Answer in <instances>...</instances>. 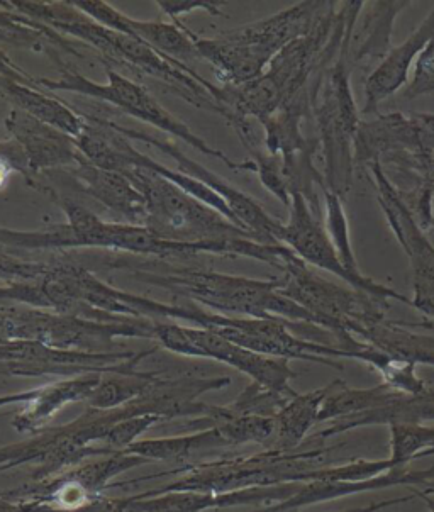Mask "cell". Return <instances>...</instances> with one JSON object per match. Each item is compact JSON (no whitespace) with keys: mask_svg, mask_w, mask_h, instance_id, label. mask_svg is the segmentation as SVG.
I'll return each instance as SVG.
<instances>
[{"mask_svg":"<svg viewBox=\"0 0 434 512\" xmlns=\"http://www.w3.org/2000/svg\"><path fill=\"white\" fill-rule=\"evenodd\" d=\"M334 384L336 380L306 394L297 392L273 418L275 429L272 440L263 446V450L294 451L301 448L302 443L309 438L311 429L318 424L324 399L334 389Z\"/></svg>","mask_w":434,"mask_h":512,"instance_id":"484cf974","label":"cell"},{"mask_svg":"<svg viewBox=\"0 0 434 512\" xmlns=\"http://www.w3.org/2000/svg\"><path fill=\"white\" fill-rule=\"evenodd\" d=\"M412 121L418 129L419 143L424 156L434 155V114L412 112Z\"/></svg>","mask_w":434,"mask_h":512,"instance_id":"8d00e7d4","label":"cell"},{"mask_svg":"<svg viewBox=\"0 0 434 512\" xmlns=\"http://www.w3.org/2000/svg\"><path fill=\"white\" fill-rule=\"evenodd\" d=\"M431 497H433V499H434V496H431Z\"/></svg>","mask_w":434,"mask_h":512,"instance_id":"ee69618b","label":"cell"},{"mask_svg":"<svg viewBox=\"0 0 434 512\" xmlns=\"http://www.w3.org/2000/svg\"><path fill=\"white\" fill-rule=\"evenodd\" d=\"M377 201L411 265V307L434 319V243L397 194L380 162L368 165Z\"/></svg>","mask_w":434,"mask_h":512,"instance_id":"5bb4252c","label":"cell"},{"mask_svg":"<svg viewBox=\"0 0 434 512\" xmlns=\"http://www.w3.org/2000/svg\"><path fill=\"white\" fill-rule=\"evenodd\" d=\"M333 448L311 436L294 451L262 450L250 457L217 458L211 462L187 463L162 474L114 482L112 487L138 485L148 480L173 477L172 482L134 494L140 499L167 492H233L250 487L302 484L312 480H367L380 474L377 460L331 462Z\"/></svg>","mask_w":434,"mask_h":512,"instance_id":"6da1fadb","label":"cell"},{"mask_svg":"<svg viewBox=\"0 0 434 512\" xmlns=\"http://www.w3.org/2000/svg\"><path fill=\"white\" fill-rule=\"evenodd\" d=\"M0 4L46 24L56 33L89 45L95 55L101 56V62L107 68L129 78H153L192 106L216 112L224 119L228 117L221 85L212 84L187 63L160 53L133 34L102 26L73 6V2L9 0Z\"/></svg>","mask_w":434,"mask_h":512,"instance_id":"7a4b0ae2","label":"cell"},{"mask_svg":"<svg viewBox=\"0 0 434 512\" xmlns=\"http://www.w3.org/2000/svg\"><path fill=\"white\" fill-rule=\"evenodd\" d=\"M0 97L14 109L60 129L75 140L84 131L85 117L68 102L36 85L34 77L17 67L6 53L0 55Z\"/></svg>","mask_w":434,"mask_h":512,"instance_id":"e0dca14e","label":"cell"},{"mask_svg":"<svg viewBox=\"0 0 434 512\" xmlns=\"http://www.w3.org/2000/svg\"><path fill=\"white\" fill-rule=\"evenodd\" d=\"M412 494H416V492H412ZM418 499H423L426 502V506L429 507V512H434V499L431 496H423V494H416Z\"/></svg>","mask_w":434,"mask_h":512,"instance_id":"60d3db41","label":"cell"},{"mask_svg":"<svg viewBox=\"0 0 434 512\" xmlns=\"http://www.w3.org/2000/svg\"><path fill=\"white\" fill-rule=\"evenodd\" d=\"M431 187H433V201H434V156H433V168H431ZM433 219H434V204H433Z\"/></svg>","mask_w":434,"mask_h":512,"instance_id":"b9f144b4","label":"cell"},{"mask_svg":"<svg viewBox=\"0 0 434 512\" xmlns=\"http://www.w3.org/2000/svg\"><path fill=\"white\" fill-rule=\"evenodd\" d=\"M406 396L404 392L392 389L384 382L370 389H351L343 380H336L334 389L329 392V396L324 399L323 407L319 412L318 423H333L336 419L348 418L353 414L372 411L377 407H384L390 402L401 399ZM409 396V394H407Z\"/></svg>","mask_w":434,"mask_h":512,"instance_id":"f1b7e54d","label":"cell"},{"mask_svg":"<svg viewBox=\"0 0 434 512\" xmlns=\"http://www.w3.org/2000/svg\"><path fill=\"white\" fill-rule=\"evenodd\" d=\"M333 2L309 0L273 16L231 29L216 38H195L201 60L211 63L221 85H243L260 77L273 58L295 39L306 36Z\"/></svg>","mask_w":434,"mask_h":512,"instance_id":"5b68a950","label":"cell"},{"mask_svg":"<svg viewBox=\"0 0 434 512\" xmlns=\"http://www.w3.org/2000/svg\"><path fill=\"white\" fill-rule=\"evenodd\" d=\"M428 94H434V36L414 65V75L404 89V99L412 101Z\"/></svg>","mask_w":434,"mask_h":512,"instance_id":"e575fe53","label":"cell"},{"mask_svg":"<svg viewBox=\"0 0 434 512\" xmlns=\"http://www.w3.org/2000/svg\"><path fill=\"white\" fill-rule=\"evenodd\" d=\"M223 2H211V0H162L156 2V7L162 14L170 17L173 23L180 21V17L192 12L202 11L212 16H223Z\"/></svg>","mask_w":434,"mask_h":512,"instance_id":"d590c367","label":"cell"},{"mask_svg":"<svg viewBox=\"0 0 434 512\" xmlns=\"http://www.w3.org/2000/svg\"><path fill=\"white\" fill-rule=\"evenodd\" d=\"M156 348L148 350L89 353L53 348L39 341H2L0 343V375L6 377H62L72 379L89 373H129L138 370L143 360Z\"/></svg>","mask_w":434,"mask_h":512,"instance_id":"7c38bea8","label":"cell"},{"mask_svg":"<svg viewBox=\"0 0 434 512\" xmlns=\"http://www.w3.org/2000/svg\"><path fill=\"white\" fill-rule=\"evenodd\" d=\"M163 373L165 372H162V370L145 372L140 368L129 373H104L101 382L97 384L94 392L87 399V404H89V407L102 409V411L124 406L128 402L138 399L143 392L150 389L151 385L155 384Z\"/></svg>","mask_w":434,"mask_h":512,"instance_id":"f546056e","label":"cell"},{"mask_svg":"<svg viewBox=\"0 0 434 512\" xmlns=\"http://www.w3.org/2000/svg\"><path fill=\"white\" fill-rule=\"evenodd\" d=\"M73 6L102 26L119 31V33L133 34L136 38L143 39L145 43L153 46L155 50L172 56L179 62L201 60L197 46H195L197 34L185 28L182 21H175V23L140 21V19H133V17L117 11L107 2H73Z\"/></svg>","mask_w":434,"mask_h":512,"instance_id":"d6986e66","label":"cell"},{"mask_svg":"<svg viewBox=\"0 0 434 512\" xmlns=\"http://www.w3.org/2000/svg\"><path fill=\"white\" fill-rule=\"evenodd\" d=\"M411 492L416 494H423V496H434V479L429 480L428 484L421 487V489H412Z\"/></svg>","mask_w":434,"mask_h":512,"instance_id":"ab89813d","label":"cell"},{"mask_svg":"<svg viewBox=\"0 0 434 512\" xmlns=\"http://www.w3.org/2000/svg\"><path fill=\"white\" fill-rule=\"evenodd\" d=\"M155 324L153 319L145 318L102 323L24 304H0V343L39 341L60 350L109 353L128 350L117 338L153 340Z\"/></svg>","mask_w":434,"mask_h":512,"instance_id":"52a82bcc","label":"cell"},{"mask_svg":"<svg viewBox=\"0 0 434 512\" xmlns=\"http://www.w3.org/2000/svg\"><path fill=\"white\" fill-rule=\"evenodd\" d=\"M223 446H229L223 431L217 426H212L202 431H194L190 435L138 440L123 451L146 458L150 462H184L201 451L223 448Z\"/></svg>","mask_w":434,"mask_h":512,"instance_id":"83f0119b","label":"cell"},{"mask_svg":"<svg viewBox=\"0 0 434 512\" xmlns=\"http://www.w3.org/2000/svg\"><path fill=\"white\" fill-rule=\"evenodd\" d=\"M433 36L434 7L428 16L424 17L423 23L412 31L411 36L401 45L392 46L384 60L368 75L363 85L365 114H375L379 111L380 104L387 101L390 95L397 94L399 90L407 87L411 68L416 65L421 51L426 48Z\"/></svg>","mask_w":434,"mask_h":512,"instance_id":"ffe728a7","label":"cell"},{"mask_svg":"<svg viewBox=\"0 0 434 512\" xmlns=\"http://www.w3.org/2000/svg\"><path fill=\"white\" fill-rule=\"evenodd\" d=\"M411 2H365L351 36L350 63L362 65L384 60L392 50L394 23Z\"/></svg>","mask_w":434,"mask_h":512,"instance_id":"cb8c5ba5","label":"cell"},{"mask_svg":"<svg viewBox=\"0 0 434 512\" xmlns=\"http://www.w3.org/2000/svg\"><path fill=\"white\" fill-rule=\"evenodd\" d=\"M321 192H323L324 228L328 231L329 240L333 241L343 267L358 279L367 277L358 267L357 256L351 245L350 224H348L340 195L334 194L328 187L321 189Z\"/></svg>","mask_w":434,"mask_h":512,"instance_id":"1f68e13d","label":"cell"},{"mask_svg":"<svg viewBox=\"0 0 434 512\" xmlns=\"http://www.w3.org/2000/svg\"><path fill=\"white\" fill-rule=\"evenodd\" d=\"M112 121H114V117H112ZM114 124L128 140L141 141L146 145L155 146L177 162L180 172L190 175L192 179L199 180L202 184L207 185L209 189L214 190L216 194L221 195L231 212H233L238 226L245 229L246 233H250L256 241L267 243V245H279V233L284 223L273 218L272 214H268L265 207L256 199H253L251 195L245 194L243 190L236 189L234 185L221 179L219 175L211 172L209 168L204 167L201 163L194 162L192 158L185 155L184 151L180 150L179 146L173 145L172 141L165 140L160 134H153L150 131H143V129L129 128V126H124V124L117 123V121H114Z\"/></svg>","mask_w":434,"mask_h":512,"instance_id":"9a60e30c","label":"cell"},{"mask_svg":"<svg viewBox=\"0 0 434 512\" xmlns=\"http://www.w3.org/2000/svg\"><path fill=\"white\" fill-rule=\"evenodd\" d=\"M0 41L50 56L56 55L55 48L62 53L84 56L75 41L56 33L46 24L4 6H0Z\"/></svg>","mask_w":434,"mask_h":512,"instance_id":"4316f807","label":"cell"},{"mask_svg":"<svg viewBox=\"0 0 434 512\" xmlns=\"http://www.w3.org/2000/svg\"><path fill=\"white\" fill-rule=\"evenodd\" d=\"M411 501H414V496H412V494H409V496L397 497V499H385V501L372 502V504H368V506L355 507V509H346V511L341 512H377L382 511V509H387V507L399 506V504H404V502Z\"/></svg>","mask_w":434,"mask_h":512,"instance_id":"74e56055","label":"cell"},{"mask_svg":"<svg viewBox=\"0 0 434 512\" xmlns=\"http://www.w3.org/2000/svg\"><path fill=\"white\" fill-rule=\"evenodd\" d=\"M80 190L90 199L101 202L102 206L116 214L117 223L145 226V197L134 187L124 173L97 167L84 156L75 167L68 168Z\"/></svg>","mask_w":434,"mask_h":512,"instance_id":"44dd1931","label":"cell"},{"mask_svg":"<svg viewBox=\"0 0 434 512\" xmlns=\"http://www.w3.org/2000/svg\"><path fill=\"white\" fill-rule=\"evenodd\" d=\"M353 153L355 165L367 167L380 162L384 156L396 153L424 156L412 114L404 112H389L372 121H360Z\"/></svg>","mask_w":434,"mask_h":512,"instance_id":"603a6c76","label":"cell"},{"mask_svg":"<svg viewBox=\"0 0 434 512\" xmlns=\"http://www.w3.org/2000/svg\"><path fill=\"white\" fill-rule=\"evenodd\" d=\"M390 463L392 470L419 460L424 451L434 448V424H397L390 426Z\"/></svg>","mask_w":434,"mask_h":512,"instance_id":"d6a6232c","label":"cell"},{"mask_svg":"<svg viewBox=\"0 0 434 512\" xmlns=\"http://www.w3.org/2000/svg\"><path fill=\"white\" fill-rule=\"evenodd\" d=\"M289 211V219L280 229L279 241L294 251L302 262L323 272L333 273L338 279L350 285L351 289L360 290L384 301H397L411 306L409 297L390 289L389 285L375 282L370 277L358 279L343 267L333 241L329 240V234L324 228L321 216L312 211L304 195L292 194Z\"/></svg>","mask_w":434,"mask_h":512,"instance_id":"4fadbf2b","label":"cell"},{"mask_svg":"<svg viewBox=\"0 0 434 512\" xmlns=\"http://www.w3.org/2000/svg\"><path fill=\"white\" fill-rule=\"evenodd\" d=\"M36 389L26 390V392H14V394H6L0 396V407L7 406H23L26 402L31 401Z\"/></svg>","mask_w":434,"mask_h":512,"instance_id":"f35d334b","label":"cell"},{"mask_svg":"<svg viewBox=\"0 0 434 512\" xmlns=\"http://www.w3.org/2000/svg\"><path fill=\"white\" fill-rule=\"evenodd\" d=\"M153 340L165 350L190 358H204L224 363L248 375L256 384L275 390L285 396H295L292 379L297 373L290 368L289 360L268 357L256 351L246 350L233 341L207 329L185 326L173 321H156Z\"/></svg>","mask_w":434,"mask_h":512,"instance_id":"8fae6325","label":"cell"},{"mask_svg":"<svg viewBox=\"0 0 434 512\" xmlns=\"http://www.w3.org/2000/svg\"><path fill=\"white\" fill-rule=\"evenodd\" d=\"M53 201L65 212L67 221L53 224L39 231H23L19 234V246L24 251H60L70 253L78 250H104L116 255L140 256L155 260L172 258H194L201 255L243 256L270 267L282 270L289 248L282 245H267L253 238H241L233 243H180L163 240L145 226L111 223L99 218L97 214L62 197L50 190Z\"/></svg>","mask_w":434,"mask_h":512,"instance_id":"3957f363","label":"cell"},{"mask_svg":"<svg viewBox=\"0 0 434 512\" xmlns=\"http://www.w3.org/2000/svg\"><path fill=\"white\" fill-rule=\"evenodd\" d=\"M429 457H434V448H433V450L424 451L423 455H421V458H429ZM421 458H419V460H421Z\"/></svg>","mask_w":434,"mask_h":512,"instance_id":"7bdbcfd3","label":"cell"},{"mask_svg":"<svg viewBox=\"0 0 434 512\" xmlns=\"http://www.w3.org/2000/svg\"><path fill=\"white\" fill-rule=\"evenodd\" d=\"M294 396H285L263 385L251 382L231 404H226L233 416H262L275 418L280 409Z\"/></svg>","mask_w":434,"mask_h":512,"instance_id":"836d02e7","label":"cell"},{"mask_svg":"<svg viewBox=\"0 0 434 512\" xmlns=\"http://www.w3.org/2000/svg\"><path fill=\"white\" fill-rule=\"evenodd\" d=\"M280 279V294L312 312L319 326L334 336L350 333L362 338L363 331L387 319L390 301L334 284L318 270L292 253Z\"/></svg>","mask_w":434,"mask_h":512,"instance_id":"30bf717a","label":"cell"},{"mask_svg":"<svg viewBox=\"0 0 434 512\" xmlns=\"http://www.w3.org/2000/svg\"><path fill=\"white\" fill-rule=\"evenodd\" d=\"M355 29V28H353ZM351 33L346 36L340 55L321 70L311 82V111L318 126L319 145L323 148L324 180L334 194H348L353 184L355 153L360 116L351 90Z\"/></svg>","mask_w":434,"mask_h":512,"instance_id":"8992f818","label":"cell"},{"mask_svg":"<svg viewBox=\"0 0 434 512\" xmlns=\"http://www.w3.org/2000/svg\"><path fill=\"white\" fill-rule=\"evenodd\" d=\"M123 173L145 197V228L163 240L201 245L253 238L245 229L224 218L223 214L153 170L129 168Z\"/></svg>","mask_w":434,"mask_h":512,"instance_id":"9c48e42d","label":"cell"},{"mask_svg":"<svg viewBox=\"0 0 434 512\" xmlns=\"http://www.w3.org/2000/svg\"><path fill=\"white\" fill-rule=\"evenodd\" d=\"M99 267L128 272L143 284L167 290L209 311L234 318L284 319L289 323L319 326L312 312L280 294V279L258 280L216 272L211 268L187 267L167 260L112 255L101 258Z\"/></svg>","mask_w":434,"mask_h":512,"instance_id":"277c9868","label":"cell"},{"mask_svg":"<svg viewBox=\"0 0 434 512\" xmlns=\"http://www.w3.org/2000/svg\"><path fill=\"white\" fill-rule=\"evenodd\" d=\"M434 421V390L424 396H402L387 406L377 407L372 411L353 414L348 418L336 419L328 428L311 435L312 440L326 443L334 436L351 431V429L368 428V426H397V424H426Z\"/></svg>","mask_w":434,"mask_h":512,"instance_id":"d4e9b609","label":"cell"},{"mask_svg":"<svg viewBox=\"0 0 434 512\" xmlns=\"http://www.w3.org/2000/svg\"><path fill=\"white\" fill-rule=\"evenodd\" d=\"M304 484V482H302ZM301 484L272 485V487H250L233 492H167L160 496L124 497L123 512H209L233 507L277 506L294 496Z\"/></svg>","mask_w":434,"mask_h":512,"instance_id":"2e32d148","label":"cell"},{"mask_svg":"<svg viewBox=\"0 0 434 512\" xmlns=\"http://www.w3.org/2000/svg\"><path fill=\"white\" fill-rule=\"evenodd\" d=\"M51 60L60 67V77L34 78V82L39 87H43L48 92H72V94L84 95L104 106L114 107L116 111L123 112L126 116L134 117L162 133L179 138L194 150L201 151L202 155L211 156L223 162L231 170H243V162H234L224 151L217 150L202 140L201 136H197V133H194L184 121H180L179 117L173 116L172 112L167 111L160 102L156 101L155 95L151 94L150 90L146 89L145 85H141L136 78L126 77L123 73L106 67L107 84H97L77 70L68 67L67 63L63 62L62 55H51Z\"/></svg>","mask_w":434,"mask_h":512,"instance_id":"ba28073f","label":"cell"},{"mask_svg":"<svg viewBox=\"0 0 434 512\" xmlns=\"http://www.w3.org/2000/svg\"><path fill=\"white\" fill-rule=\"evenodd\" d=\"M148 463L151 462L146 458L124 453V451H116L109 455L89 458L75 467L68 468L67 472L78 482H82L87 489L92 490L94 494H104V490L111 489L112 480L116 479L117 475L129 472L141 465H148Z\"/></svg>","mask_w":434,"mask_h":512,"instance_id":"4dcf8cb0","label":"cell"},{"mask_svg":"<svg viewBox=\"0 0 434 512\" xmlns=\"http://www.w3.org/2000/svg\"><path fill=\"white\" fill-rule=\"evenodd\" d=\"M4 126L7 133L11 134L12 140L16 141L28 156L34 189H38L36 177L41 173L53 172L58 168L68 170L75 167L82 158L75 138L19 109L12 107L4 119Z\"/></svg>","mask_w":434,"mask_h":512,"instance_id":"ac0fdd59","label":"cell"},{"mask_svg":"<svg viewBox=\"0 0 434 512\" xmlns=\"http://www.w3.org/2000/svg\"><path fill=\"white\" fill-rule=\"evenodd\" d=\"M104 373H89L72 379H60L51 384L36 387L33 399L19 406L12 416L11 426L17 433L36 436L50 428L51 419L55 418L63 407L73 402H87Z\"/></svg>","mask_w":434,"mask_h":512,"instance_id":"7402d4cb","label":"cell"}]
</instances>
